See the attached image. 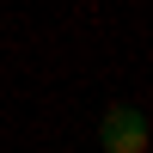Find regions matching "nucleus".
I'll return each instance as SVG.
<instances>
[{"label":"nucleus","mask_w":153,"mask_h":153,"mask_svg":"<svg viewBox=\"0 0 153 153\" xmlns=\"http://www.w3.org/2000/svg\"><path fill=\"white\" fill-rule=\"evenodd\" d=\"M98 147L104 153H147V117L135 104H117L104 117V129H98Z\"/></svg>","instance_id":"f257e3e1"}]
</instances>
